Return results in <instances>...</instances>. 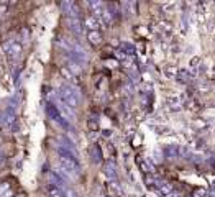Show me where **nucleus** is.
<instances>
[{
  "mask_svg": "<svg viewBox=\"0 0 215 197\" xmlns=\"http://www.w3.org/2000/svg\"><path fill=\"white\" fill-rule=\"evenodd\" d=\"M87 38H89V41H90V45H100L102 43V33L100 31H89V35H87Z\"/></svg>",
  "mask_w": 215,
  "mask_h": 197,
  "instance_id": "7ed1b4c3",
  "label": "nucleus"
},
{
  "mask_svg": "<svg viewBox=\"0 0 215 197\" xmlns=\"http://www.w3.org/2000/svg\"><path fill=\"white\" fill-rule=\"evenodd\" d=\"M61 161H63V164H64V167L68 171H77V164H76V161L72 160V158L63 156V158H61Z\"/></svg>",
  "mask_w": 215,
  "mask_h": 197,
  "instance_id": "f03ea898",
  "label": "nucleus"
},
{
  "mask_svg": "<svg viewBox=\"0 0 215 197\" xmlns=\"http://www.w3.org/2000/svg\"><path fill=\"white\" fill-rule=\"evenodd\" d=\"M63 100H64V104H68L69 107H77V99L74 97V94L72 92H69V90H63Z\"/></svg>",
  "mask_w": 215,
  "mask_h": 197,
  "instance_id": "f257e3e1",
  "label": "nucleus"
},
{
  "mask_svg": "<svg viewBox=\"0 0 215 197\" xmlns=\"http://www.w3.org/2000/svg\"><path fill=\"white\" fill-rule=\"evenodd\" d=\"M46 191H48V194H49V197H63V194H61V191L58 189L56 186H48L46 187Z\"/></svg>",
  "mask_w": 215,
  "mask_h": 197,
  "instance_id": "39448f33",
  "label": "nucleus"
},
{
  "mask_svg": "<svg viewBox=\"0 0 215 197\" xmlns=\"http://www.w3.org/2000/svg\"><path fill=\"white\" fill-rule=\"evenodd\" d=\"M61 74H63V76H66L68 79H72V77H74V76L69 73V69H68V68H61Z\"/></svg>",
  "mask_w": 215,
  "mask_h": 197,
  "instance_id": "0eeeda50",
  "label": "nucleus"
},
{
  "mask_svg": "<svg viewBox=\"0 0 215 197\" xmlns=\"http://www.w3.org/2000/svg\"><path fill=\"white\" fill-rule=\"evenodd\" d=\"M89 128L94 130V132H97V130H99V125L95 123V122H89Z\"/></svg>",
  "mask_w": 215,
  "mask_h": 197,
  "instance_id": "1a4fd4ad",
  "label": "nucleus"
},
{
  "mask_svg": "<svg viewBox=\"0 0 215 197\" xmlns=\"http://www.w3.org/2000/svg\"><path fill=\"white\" fill-rule=\"evenodd\" d=\"M85 25L90 28V31H99L100 23H99V20L95 17H87V18H85Z\"/></svg>",
  "mask_w": 215,
  "mask_h": 197,
  "instance_id": "20e7f679",
  "label": "nucleus"
},
{
  "mask_svg": "<svg viewBox=\"0 0 215 197\" xmlns=\"http://www.w3.org/2000/svg\"><path fill=\"white\" fill-rule=\"evenodd\" d=\"M22 53V45L20 43H13L12 45V48H10V54H13V56H18Z\"/></svg>",
  "mask_w": 215,
  "mask_h": 197,
  "instance_id": "423d86ee",
  "label": "nucleus"
},
{
  "mask_svg": "<svg viewBox=\"0 0 215 197\" xmlns=\"http://www.w3.org/2000/svg\"><path fill=\"white\" fill-rule=\"evenodd\" d=\"M7 10H8V3L0 2V13H7Z\"/></svg>",
  "mask_w": 215,
  "mask_h": 197,
  "instance_id": "6e6552de",
  "label": "nucleus"
}]
</instances>
